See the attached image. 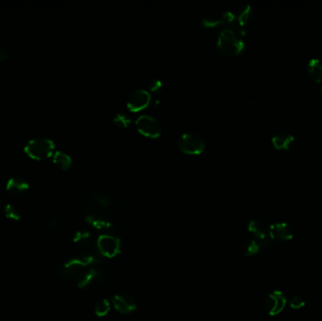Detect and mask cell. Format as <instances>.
<instances>
[{
    "mask_svg": "<svg viewBox=\"0 0 322 321\" xmlns=\"http://www.w3.org/2000/svg\"><path fill=\"white\" fill-rule=\"evenodd\" d=\"M261 250H262L261 245L253 239H250V241H247L245 243V245H244V248H243L244 254L246 256H248V257L257 254Z\"/></svg>",
    "mask_w": 322,
    "mask_h": 321,
    "instance_id": "20",
    "label": "cell"
},
{
    "mask_svg": "<svg viewBox=\"0 0 322 321\" xmlns=\"http://www.w3.org/2000/svg\"><path fill=\"white\" fill-rule=\"evenodd\" d=\"M131 120L128 115L123 112H119L113 117V123L119 128H125L130 124Z\"/></svg>",
    "mask_w": 322,
    "mask_h": 321,
    "instance_id": "23",
    "label": "cell"
},
{
    "mask_svg": "<svg viewBox=\"0 0 322 321\" xmlns=\"http://www.w3.org/2000/svg\"><path fill=\"white\" fill-rule=\"evenodd\" d=\"M294 136L288 132H279L271 139L273 146L277 150H287L294 143Z\"/></svg>",
    "mask_w": 322,
    "mask_h": 321,
    "instance_id": "16",
    "label": "cell"
},
{
    "mask_svg": "<svg viewBox=\"0 0 322 321\" xmlns=\"http://www.w3.org/2000/svg\"><path fill=\"white\" fill-rule=\"evenodd\" d=\"M96 241L97 238L94 239L92 233L89 232V230H80L74 237V243L82 249H89L92 247L96 248Z\"/></svg>",
    "mask_w": 322,
    "mask_h": 321,
    "instance_id": "15",
    "label": "cell"
},
{
    "mask_svg": "<svg viewBox=\"0 0 322 321\" xmlns=\"http://www.w3.org/2000/svg\"><path fill=\"white\" fill-rule=\"evenodd\" d=\"M110 310V302L107 301L106 299H103L101 301H99L98 303L95 305L94 308V312L97 317H105L107 316V313L109 312Z\"/></svg>",
    "mask_w": 322,
    "mask_h": 321,
    "instance_id": "21",
    "label": "cell"
},
{
    "mask_svg": "<svg viewBox=\"0 0 322 321\" xmlns=\"http://www.w3.org/2000/svg\"><path fill=\"white\" fill-rule=\"evenodd\" d=\"M309 77L317 83L322 82V63L319 59H311L307 64Z\"/></svg>",
    "mask_w": 322,
    "mask_h": 321,
    "instance_id": "18",
    "label": "cell"
},
{
    "mask_svg": "<svg viewBox=\"0 0 322 321\" xmlns=\"http://www.w3.org/2000/svg\"><path fill=\"white\" fill-rule=\"evenodd\" d=\"M96 250L101 256L113 258L121 251V241L114 236L103 234L97 238Z\"/></svg>",
    "mask_w": 322,
    "mask_h": 321,
    "instance_id": "6",
    "label": "cell"
},
{
    "mask_svg": "<svg viewBox=\"0 0 322 321\" xmlns=\"http://www.w3.org/2000/svg\"><path fill=\"white\" fill-rule=\"evenodd\" d=\"M8 59H9V52L7 51L6 48L0 45V63H4Z\"/></svg>",
    "mask_w": 322,
    "mask_h": 321,
    "instance_id": "26",
    "label": "cell"
},
{
    "mask_svg": "<svg viewBox=\"0 0 322 321\" xmlns=\"http://www.w3.org/2000/svg\"><path fill=\"white\" fill-rule=\"evenodd\" d=\"M6 189L14 196H22L29 189V184L21 177H11L6 184Z\"/></svg>",
    "mask_w": 322,
    "mask_h": 321,
    "instance_id": "14",
    "label": "cell"
},
{
    "mask_svg": "<svg viewBox=\"0 0 322 321\" xmlns=\"http://www.w3.org/2000/svg\"><path fill=\"white\" fill-rule=\"evenodd\" d=\"M242 31L235 27H224L219 33L218 48L223 54L228 56H237L242 53L245 47Z\"/></svg>",
    "mask_w": 322,
    "mask_h": 321,
    "instance_id": "3",
    "label": "cell"
},
{
    "mask_svg": "<svg viewBox=\"0 0 322 321\" xmlns=\"http://www.w3.org/2000/svg\"><path fill=\"white\" fill-rule=\"evenodd\" d=\"M52 159H53V163L57 166V168L62 170H66L71 167V157L66 153L56 151L54 153Z\"/></svg>",
    "mask_w": 322,
    "mask_h": 321,
    "instance_id": "19",
    "label": "cell"
},
{
    "mask_svg": "<svg viewBox=\"0 0 322 321\" xmlns=\"http://www.w3.org/2000/svg\"><path fill=\"white\" fill-rule=\"evenodd\" d=\"M97 266L98 265L85 269L76 279L77 285L80 288H85L93 285L94 283H99L102 281L104 272Z\"/></svg>",
    "mask_w": 322,
    "mask_h": 321,
    "instance_id": "12",
    "label": "cell"
},
{
    "mask_svg": "<svg viewBox=\"0 0 322 321\" xmlns=\"http://www.w3.org/2000/svg\"><path fill=\"white\" fill-rule=\"evenodd\" d=\"M0 206H1V203H0Z\"/></svg>",
    "mask_w": 322,
    "mask_h": 321,
    "instance_id": "28",
    "label": "cell"
},
{
    "mask_svg": "<svg viewBox=\"0 0 322 321\" xmlns=\"http://www.w3.org/2000/svg\"><path fill=\"white\" fill-rule=\"evenodd\" d=\"M113 200L105 189L99 188L89 195L84 205L86 222L109 221V216L113 210Z\"/></svg>",
    "mask_w": 322,
    "mask_h": 321,
    "instance_id": "1",
    "label": "cell"
},
{
    "mask_svg": "<svg viewBox=\"0 0 322 321\" xmlns=\"http://www.w3.org/2000/svg\"><path fill=\"white\" fill-rule=\"evenodd\" d=\"M178 146L182 152L189 155H199L206 148L205 140L195 132H186L180 137Z\"/></svg>",
    "mask_w": 322,
    "mask_h": 321,
    "instance_id": "5",
    "label": "cell"
},
{
    "mask_svg": "<svg viewBox=\"0 0 322 321\" xmlns=\"http://www.w3.org/2000/svg\"><path fill=\"white\" fill-rule=\"evenodd\" d=\"M150 101V93L146 89H137L129 94L126 105L132 111H140L147 107Z\"/></svg>",
    "mask_w": 322,
    "mask_h": 321,
    "instance_id": "10",
    "label": "cell"
},
{
    "mask_svg": "<svg viewBox=\"0 0 322 321\" xmlns=\"http://www.w3.org/2000/svg\"><path fill=\"white\" fill-rule=\"evenodd\" d=\"M286 305V296L283 292L275 290L268 295L265 303V308L269 316L274 317L283 312Z\"/></svg>",
    "mask_w": 322,
    "mask_h": 321,
    "instance_id": "11",
    "label": "cell"
},
{
    "mask_svg": "<svg viewBox=\"0 0 322 321\" xmlns=\"http://www.w3.org/2000/svg\"><path fill=\"white\" fill-rule=\"evenodd\" d=\"M268 225L269 236L273 242H285L293 239V232L285 222H274Z\"/></svg>",
    "mask_w": 322,
    "mask_h": 321,
    "instance_id": "9",
    "label": "cell"
},
{
    "mask_svg": "<svg viewBox=\"0 0 322 321\" xmlns=\"http://www.w3.org/2000/svg\"><path fill=\"white\" fill-rule=\"evenodd\" d=\"M162 88V83L160 80L158 79H154L150 81L149 83V89L153 91V92H158L161 90Z\"/></svg>",
    "mask_w": 322,
    "mask_h": 321,
    "instance_id": "25",
    "label": "cell"
},
{
    "mask_svg": "<svg viewBox=\"0 0 322 321\" xmlns=\"http://www.w3.org/2000/svg\"><path fill=\"white\" fill-rule=\"evenodd\" d=\"M3 213L4 216L8 219V220H11V221H19L21 219V214L19 212L17 208L14 205H6L4 206L3 209Z\"/></svg>",
    "mask_w": 322,
    "mask_h": 321,
    "instance_id": "22",
    "label": "cell"
},
{
    "mask_svg": "<svg viewBox=\"0 0 322 321\" xmlns=\"http://www.w3.org/2000/svg\"><path fill=\"white\" fill-rule=\"evenodd\" d=\"M251 11L252 10L250 5H246L245 7L242 8L236 15V25L244 34H245L246 27L250 24L251 20Z\"/></svg>",
    "mask_w": 322,
    "mask_h": 321,
    "instance_id": "17",
    "label": "cell"
},
{
    "mask_svg": "<svg viewBox=\"0 0 322 321\" xmlns=\"http://www.w3.org/2000/svg\"><path fill=\"white\" fill-rule=\"evenodd\" d=\"M101 263L100 255L97 253H83L76 257L65 259L57 268L59 276L63 281L77 279L85 269L99 265Z\"/></svg>",
    "mask_w": 322,
    "mask_h": 321,
    "instance_id": "2",
    "label": "cell"
},
{
    "mask_svg": "<svg viewBox=\"0 0 322 321\" xmlns=\"http://www.w3.org/2000/svg\"><path fill=\"white\" fill-rule=\"evenodd\" d=\"M248 229L252 239L259 243L262 249H268L271 246L273 241L270 239L267 223L258 220H252L248 225Z\"/></svg>",
    "mask_w": 322,
    "mask_h": 321,
    "instance_id": "7",
    "label": "cell"
},
{
    "mask_svg": "<svg viewBox=\"0 0 322 321\" xmlns=\"http://www.w3.org/2000/svg\"><path fill=\"white\" fill-rule=\"evenodd\" d=\"M137 129L149 138H158L161 134V123L156 117L143 114L136 121Z\"/></svg>",
    "mask_w": 322,
    "mask_h": 321,
    "instance_id": "8",
    "label": "cell"
},
{
    "mask_svg": "<svg viewBox=\"0 0 322 321\" xmlns=\"http://www.w3.org/2000/svg\"><path fill=\"white\" fill-rule=\"evenodd\" d=\"M289 305H290L291 308H293L295 310H299V309L304 308V306H305V301H304V299L302 296L295 295L290 299Z\"/></svg>",
    "mask_w": 322,
    "mask_h": 321,
    "instance_id": "24",
    "label": "cell"
},
{
    "mask_svg": "<svg viewBox=\"0 0 322 321\" xmlns=\"http://www.w3.org/2000/svg\"><path fill=\"white\" fill-rule=\"evenodd\" d=\"M111 304L115 310L121 314H129L137 308L134 297L129 293H119L112 298Z\"/></svg>",
    "mask_w": 322,
    "mask_h": 321,
    "instance_id": "13",
    "label": "cell"
},
{
    "mask_svg": "<svg viewBox=\"0 0 322 321\" xmlns=\"http://www.w3.org/2000/svg\"><path fill=\"white\" fill-rule=\"evenodd\" d=\"M319 92H320V95H321V97L322 98V86H321V88H320V90H319Z\"/></svg>",
    "mask_w": 322,
    "mask_h": 321,
    "instance_id": "27",
    "label": "cell"
},
{
    "mask_svg": "<svg viewBox=\"0 0 322 321\" xmlns=\"http://www.w3.org/2000/svg\"><path fill=\"white\" fill-rule=\"evenodd\" d=\"M25 153L33 160H45L53 157L55 144L52 140L39 137L29 141L25 146Z\"/></svg>",
    "mask_w": 322,
    "mask_h": 321,
    "instance_id": "4",
    "label": "cell"
}]
</instances>
